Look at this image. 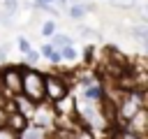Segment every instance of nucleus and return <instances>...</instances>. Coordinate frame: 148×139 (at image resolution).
Returning <instances> with one entry per match:
<instances>
[{
    "label": "nucleus",
    "mask_w": 148,
    "mask_h": 139,
    "mask_svg": "<svg viewBox=\"0 0 148 139\" xmlns=\"http://www.w3.org/2000/svg\"><path fill=\"white\" fill-rule=\"evenodd\" d=\"M0 139H18V134H16L12 127H7V125H0Z\"/></svg>",
    "instance_id": "nucleus-13"
},
{
    "label": "nucleus",
    "mask_w": 148,
    "mask_h": 139,
    "mask_svg": "<svg viewBox=\"0 0 148 139\" xmlns=\"http://www.w3.org/2000/svg\"><path fill=\"white\" fill-rule=\"evenodd\" d=\"M5 5H7V9H12V12L18 7V2H16V0H5Z\"/></svg>",
    "instance_id": "nucleus-18"
},
{
    "label": "nucleus",
    "mask_w": 148,
    "mask_h": 139,
    "mask_svg": "<svg viewBox=\"0 0 148 139\" xmlns=\"http://www.w3.org/2000/svg\"><path fill=\"white\" fill-rule=\"evenodd\" d=\"M16 104H18L21 116H23V114H32V111H35V109H32V102H30V100H25L23 95H16Z\"/></svg>",
    "instance_id": "nucleus-7"
},
{
    "label": "nucleus",
    "mask_w": 148,
    "mask_h": 139,
    "mask_svg": "<svg viewBox=\"0 0 148 139\" xmlns=\"http://www.w3.org/2000/svg\"><path fill=\"white\" fill-rule=\"evenodd\" d=\"M111 5H113V7H123V9H127V7L134 5V0H111Z\"/></svg>",
    "instance_id": "nucleus-16"
},
{
    "label": "nucleus",
    "mask_w": 148,
    "mask_h": 139,
    "mask_svg": "<svg viewBox=\"0 0 148 139\" xmlns=\"http://www.w3.org/2000/svg\"><path fill=\"white\" fill-rule=\"evenodd\" d=\"M18 46H21V49H23V51H28V49H30V46H28V42H25V39H18Z\"/></svg>",
    "instance_id": "nucleus-21"
},
{
    "label": "nucleus",
    "mask_w": 148,
    "mask_h": 139,
    "mask_svg": "<svg viewBox=\"0 0 148 139\" xmlns=\"http://www.w3.org/2000/svg\"><path fill=\"white\" fill-rule=\"evenodd\" d=\"M146 120H148V114H146V107L143 109H139L130 120H127V130H130V134H134V137H141L143 132H146Z\"/></svg>",
    "instance_id": "nucleus-5"
},
{
    "label": "nucleus",
    "mask_w": 148,
    "mask_h": 139,
    "mask_svg": "<svg viewBox=\"0 0 148 139\" xmlns=\"http://www.w3.org/2000/svg\"><path fill=\"white\" fill-rule=\"evenodd\" d=\"M58 2H60V5H67V2H69V0H58Z\"/></svg>",
    "instance_id": "nucleus-23"
},
{
    "label": "nucleus",
    "mask_w": 148,
    "mask_h": 139,
    "mask_svg": "<svg viewBox=\"0 0 148 139\" xmlns=\"http://www.w3.org/2000/svg\"><path fill=\"white\" fill-rule=\"evenodd\" d=\"M42 53H44L51 63H60V60H62V58H60V51H58V49H53L51 44H46V46L42 49Z\"/></svg>",
    "instance_id": "nucleus-9"
},
{
    "label": "nucleus",
    "mask_w": 148,
    "mask_h": 139,
    "mask_svg": "<svg viewBox=\"0 0 148 139\" xmlns=\"http://www.w3.org/2000/svg\"><path fill=\"white\" fill-rule=\"evenodd\" d=\"M146 107V100H143V90L141 88H132L130 93H125V97H123V102L118 104V114H120V118L123 120H130L139 109H143Z\"/></svg>",
    "instance_id": "nucleus-2"
},
{
    "label": "nucleus",
    "mask_w": 148,
    "mask_h": 139,
    "mask_svg": "<svg viewBox=\"0 0 148 139\" xmlns=\"http://www.w3.org/2000/svg\"><path fill=\"white\" fill-rule=\"evenodd\" d=\"M60 58H65V60H74V58H76V51H74L72 46H62V51H60Z\"/></svg>",
    "instance_id": "nucleus-14"
},
{
    "label": "nucleus",
    "mask_w": 148,
    "mask_h": 139,
    "mask_svg": "<svg viewBox=\"0 0 148 139\" xmlns=\"http://www.w3.org/2000/svg\"><path fill=\"white\" fill-rule=\"evenodd\" d=\"M7 127H12L16 134L21 132V130H25V118L21 116V114H16V111H9V116H7V123H5Z\"/></svg>",
    "instance_id": "nucleus-6"
},
{
    "label": "nucleus",
    "mask_w": 148,
    "mask_h": 139,
    "mask_svg": "<svg viewBox=\"0 0 148 139\" xmlns=\"http://www.w3.org/2000/svg\"><path fill=\"white\" fill-rule=\"evenodd\" d=\"M86 97H88V100H102L104 93H102L99 86H88V88H86Z\"/></svg>",
    "instance_id": "nucleus-10"
},
{
    "label": "nucleus",
    "mask_w": 148,
    "mask_h": 139,
    "mask_svg": "<svg viewBox=\"0 0 148 139\" xmlns=\"http://www.w3.org/2000/svg\"><path fill=\"white\" fill-rule=\"evenodd\" d=\"M0 21H2L5 25H9V23H12V21H9V14H0Z\"/></svg>",
    "instance_id": "nucleus-19"
},
{
    "label": "nucleus",
    "mask_w": 148,
    "mask_h": 139,
    "mask_svg": "<svg viewBox=\"0 0 148 139\" xmlns=\"http://www.w3.org/2000/svg\"><path fill=\"white\" fill-rule=\"evenodd\" d=\"M42 32L51 37V35L56 32V23H53V21H46V23H44V28H42Z\"/></svg>",
    "instance_id": "nucleus-15"
},
{
    "label": "nucleus",
    "mask_w": 148,
    "mask_h": 139,
    "mask_svg": "<svg viewBox=\"0 0 148 139\" xmlns=\"http://www.w3.org/2000/svg\"><path fill=\"white\" fill-rule=\"evenodd\" d=\"M2 90L9 93V95H21V74L16 67H9L2 72Z\"/></svg>",
    "instance_id": "nucleus-4"
},
{
    "label": "nucleus",
    "mask_w": 148,
    "mask_h": 139,
    "mask_svg": "<svg viewBox=\"0 0 148 139\" xmlns=\"http://www.w3.org/2000/svg\"><path fill=\"white\" fill-rule=\"evenodd\" d=\"M53 0H37V7H49Z\"/></svg>",
    "instance_id": "nucleus-20"
},
{
    "label": "nucleus",
    "mask_w": 148,
    "mask_h": 139,
    "mask_svg": "<svg viewBox=\"0 0 148 139\" xmlns=\"http://www.w3.org/2000/svg\"><path fill=\"white\" fill-rule=\"evenodd\" d=\"M25 58H28V63H37V60H39V53H37L35 49H28V51H25Z\"/></svg>",
    "instance_id": "nucleus-17"
},
{
    "label": "nucleus",
    "mask_w": 148,
    "mask_h": 139,
    "mask_svg": "<svg viewBox=\"0 0 148 139\" xmlns=\"http://www.w3.org/2000/svg\"><path fill=\"white\" fill-rule=\"evenodd\" d=\"M21 95L30 102H42L44 100V76L39 72L25 70L21 74Z\"/></svg>",
    "instance_id": "nucleus-1"
},
{
    "label": "nucleus",
    "mask_w": 148,
    "mask_h": 139,
    "mask_svg": "<svg viewBox=\"0 0 148 139\" xmlns=\"http://www.w3.org/2000/svg\"><path fill=\"white\" fill-rule=\"evenodd\" d=\"M53 37V49H58V46H69V37L67 35H51Z\"/></svg>",
    "instance_id": "nucleus-12"
},
{
    "label": "nucleus",
    "mask_w": 148,
    "mask_h": 139,
    "mask_svg": "<svg viewBox=\"0 0 148 139\" xmlns=\"http://www.w3.org/2000/svg\"><path fill=\"white\" fill-rule=\"evenodd\" d=\"M86 12H88V7H83V5H72L69 7V16L72 19H81Z\"/></svg>",
    "instance_id": "nucleus-11"
},
{
    "label": "nucleus",
    "mask_w": 148,
    "mask_h": 139,
    "mask_svg": "<svg viewBox=\"0 0 148 139\" xmlns=\"http://www.w3.org/2000/svg\"><path fill=\"white\" fill-rule=\"evenodd\" d=\"M5 56H7V46H0V60H5Z\"/></svg>",
    "instance_id": "nucleus-22"
},
{
    "label": "nucleus",
    "mask_w": 148,
    "mask_h": 139,
    "mask_svg": "<svg viewBox=\"0 0 148 139\" xmlns=\"http://www.w3.org/2000/svg\"><path fill=\"white\" fill-rule=\"evenodd\" d=\"M44 97L58 104L60 100L67 97V83L60 76H44Z\"/></svg>",
    "instance_id": "nucleus-3"
},
{
    "label": "nucleus",
    "mask_w": 148,
    "mask_h": 139,
    "mask_svg": "<svg viewBox=\"0 0 148 139\" xmlns=\"http://www.w3.org/2000/svg\"><path fill=\"white\" fill-rule=\"evenodd\" d=\"M132 37H134L136 42L146 44V39H148V28H146V25H136V28H132Z\"/></svg>",
    "instance_id": "nucleus-8"
}]
</instances>
